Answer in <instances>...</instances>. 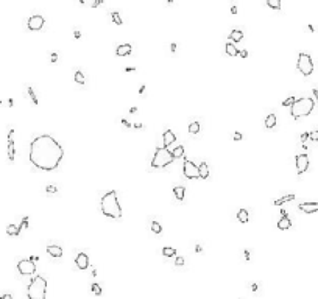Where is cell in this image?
I'll return each mask as SVG.
<instances>
[{
  "mask_svg": "<svg viewBox=\"0 0 318 299\" xmlns=\"http://www.w3.org/2000/svg\"><path fill=\"white\" fill-rule=\"evenodd\" d=\"M62 146L48 134L38 136L30 143V162L42 171L56 170L62 161Z\"/></svg>",
  "mask_w": 318,
  "mask_h": 299,
  "instance_id": "obj_1",
  "label": "cell"
},
{
  "mask_svg": "<svg viewBox=\"0 0 318 299\" xmlns=\"http://www.w3.org/2000/svg\"><path fill=\"white\" fill-rule=\"evenodd\" d=\"M100 209H102L103 215H106L109 218H120L122 217V207L119 204V198H117V192L115 190L108 192L102 198Z\"/></svg>",
  "mask_w": 318,
  "mask_h": 299,
  "instance_id": "obj_2",
  "label": "cell"
},
{
  "mask_svg": "<svg viewBox=\"0 0 318 299\" xmlns=\"http://www.w3.org/2000/svg\"><path fill=\"white\" fill-rule=\"evenodd\" d=\"M315 108V100L310 98V97H304V98H300L296 100L295 103L292 105L290 108V114L293 118H301V117H306L309 115Z\"/></svg>",
  "mask_w": 318,
  "mask_h": 299,
  "instance_id": "obj_3",
  "label": "cell"
},
{
  "mask_svg": "<svg viewBox=\"0 0 318 299\" xmlns=\"http://www.w3.org/2000/svg\"><path fill=\"white\" fill-rule=\"evenodd\" d=\"M28 299H45L47 296V281L42 276H34L27 288Z\"/></svg>",
  "mask_w": 318,
  "mask_h": 299,
  "instance_id": "obj_4",
  "label": "cell"
},
{
  "mask_svg": "<svg viewBox=\"0 0 318 299\" xmlns=\"http://www.w3.org/2000/svg\"><path fill=\"white\" fill-rule=\"evenodd\" d=\"M173 162V156H172V151L164 146L158 148L156 153L153 156V161H151V167L153 168H164L167 165H170Z\"/></svg>",
  "mask_w": 318,
  "mask_h": 299,
  "instance_id": "obj_5",
  "label": "cell"
},
{
  "mask_svg": "<svg viewBox=\"0 0 318 299\" xmlns=\"http://www.w3.org/2000/svg\"><path fill=\"white\" fill-rule=\"evenodd\" d=\"M296 67L298 70L304 75V77H309V75L313 72V61L310 58V55L307 53H300L298 55V62H296Z\"/></svg>",
  "mask_w": 318,
  "mask_h": 299,
  "instance_id": "obj_6",
  "label": "cell"
},
{
  "mask_svg": "<svg viewBox=\"0 0 318 299\" xmlns=\"http://www.w3.org/2000/svg\"><path fill=\"white\" fill-rule=\"evenodd\" d=\"M17 271L22 274V276H33L36 273V265L34 262H31L30 259H25V260H20L17 263Z\"/></svg>",
  "mask_w": 318,
  "mask_h": 299,
  "instance_id": "obj_7",
  "label": "cell"
},
{
  "mask_svg": "<svg viewBox=\"0 0 318 299\" xmlns=\"http://www.w3.org/2000/svg\"><path fill=\"white\" fill-rule=\"evenodd\" d=\"M183 173L187 179H195V178H200V173H198V167L195 165L192 161L186 159L184 161V167H183Z\"/></svg>",
  "mask_w": 318,
  "mask_h": 299,
  "instance_id": "obj_8",
  "label": "cell"
},
{
  "mask_svg": "<svg viewBox=\"0 0 318 299\" xmlns=\"http://www.w3.org/2000/svg\"><path fill=\"white\" fill-rule=\"evenodd\" d=\"M44 25H45V19H44L42 16H39V14H34V16H31V17L28 19V28H30L31 31L41 30Z\"/></svg>",
  "mask_w": 318,
  "mask_h": 299,
  "instance_id": "obj_9",
  "label": "cell"
},
{
  "mask_svg": "<svg viewBox=\"0 0 318 299\" xmlns=\"http://www.w3.org/2000/svg\"><path fill=\"white\" fill-rule=\"evenodd\" d=\"M295 161H296V171H298V174H303L304 171H307V168H309V156L307 154H296V157H295Z\"/></svg>",
  "mask_w": 318,
  "mask_h": 299,
  "instance_id": "obj_10",
  "label": "cell"
},
{
  "mask_svg": "<svg viewBox=\"0 0 318 299\" xmlns=\"http://www.w3.org/2000/svg\"><path fill=\"white\" fill-rule=\"evenodd\" d=\"M14 130L11 128L8 131V161L13 164L16 159V146H14Z\"/></svg>",
  "mask_w": 318,
  "mask_h": 299,
  "instance_id": "obj_11",
  "label": "cell"
},
{
  "mask_svg": "<svg viewBox=\"0 0 318 299\" xmlns=\"http://www.w3.org/2000/svg\"><path fill=\"white\" fill-rule=\"evenodd\" d=\"M298 207H300V210H303V212H306V213H315V212H318V201L301 203Z\"/></svg>",
  "mask_w": 318,
  "mask_h": 299,
  "instance_id": "obj_12",
  "label": "cell"
},
{
  "mask_svg": "<svg viewBox=\"0 0 318 299\" xmlns=\"http://www.w3.org/2000/svg\"><path fill=\"white\" fill-rule=\"evenodd\" d=\"M75 263H77V266H78L80 269H86V268L89 266V257H87V254H86V253H80V254L77 256V259H75Z\"/></svg>",
  "mask_w": 318,
  "mask_h": 299,
  "instance_id": "obj_13",
  "label": "cell"
},
{
  "mask_svg": "<svg viewBox=\"0 0 318 299\" xmlns=\"http://www.w3.org/2000/svg\"><path fill=\"white\" fill-rule=\"evenodd\" d=\"M47 253L55 259H59V257H62V248L58 245H50V246H47Z\"/></svg>",
  "mask_w": 318,
  "mask_h": 299,
  "instance_id": "obj_14",
  "label": "cell"
},
{
  "mask_svg": "<svg viewBox=\"0 0 318 299\" xmlns=\"http://www.w3.org/2000/svg\"><path fill=\"white\" fill-rule=\"evenodd\" d=\"M176 140V137H175V134H173V131L172 130H167L165 133H164V136H162V142H164V148H167V146H170L173 142Z\"/></svg>",
  "mask_w": 318,
  "mask_h": 299,
  "instance_id": "obj_15",
  "label": "cell"
},
{
  "mask_svg": "<svg viewBox=\"0 0 318 299\" xmlns=\"http://www.w3.org/2000/svg\"><path fill=\"white\" fill-rule=\"evenodd\" d=\"M131 50H133V47L130 44H122V45L117 47L115 55L117 56H128V55H131Z\"/></svg>",
  "mask_w": 318,
  "mask_h": 299,
  "instance_id": "obj_16",
  "label": "cell"
},
{
  "mask_svg": "<svg viewBox=\"0 0 318 299\" xmlns=\"http://www.w3.org/2000/svg\"><path fill=\"white\" fill-rule=\"evenodd\" d=\"M278 228H279L281 231L290 229V228H292V220H290L288 217H281V220L278 221Z\"/></svg>",
  "mask_w": 318,
  "mask_h": 299,
  "instance_id": "obj_17",
  "label": "cell"
},
{
  "mask_svg": "<svg viewBox=\"0 0 318 299\" xmlns=\"http://www.w3.org/2000/svg\"><path fill=\"white\" fill-rule=\"evenodd\" d=\"M198 173H200V178L201 179H207L209 178V165L206 162H201L198 165Z\"/></svg>",
  "mask_w": 318,
  "mask_h": 299,
  "instance_id": "obj_18",
  "label": "cell"
},
{
  "mask_svg": "<svg viewBox=\"0 0 318 299\" xmlns=\"http://www.w3.org/2000/svg\"><path fill=\"white\" fill-rule=\"evenodd\" d=\"M20 231H22V228L16 226V224H8V226H6V234L11 235V237H17L20 234Z\"/></svg>",
  "mask_w": 318,
  "mask_h": 299,
  "instance_id": "obj_19",
  "label": "cell"
},
{
  "mask_svg": "<svg viewBox=\"0 0 318 299\" xmlns=\"http://www.w3.org/2000/svg\"><path fill=\"white\" fill-rule=\"evenodd\" d=\"M276 126V115L275 114H268L267 118H265V128L267 130H272Z\"/></svg>",
  "mask_w": 318,
  "mask_h": 299,
  "instance_id": "obj_20",
  "label": "cell"
},
{
  "mask_svg": "<svg viewBox=\"0 0 318 299\" xmlns=\"http://www.w3.org/2000/svg\"><path fill=\"white\" fill-rule=\"evenodd\" d=\"M237 220H239L240 223H248V220H250L248 210H247V209H240V210L237 212Z\"/></svg>",
  "mask_w": 318,
  "mask_h": 299,
  "instance_id": "obj_21",
  "label": "cell"
},
{
  "mask_svg": "<svg viewBox=\"0 0 318 299\" xmlns=\"http://www.w3.org/2000/svg\"><path fill=\"white\" fill-rule=\"evenodd\" d=\"M292 199H295V195H285V196H282L281 199H275L273 204H275V206H282V204L292 201Z\"/></svg>",
  "mask_w": 318,
  "mask_h": 299,
  "instance_id": "obj_22",
  "label": "cell"
},
{
  "mask_svg": "<svg viewBox=\"0 0 318 299\" xmlns=\"http://www.w3.org/2000/svg\"><path fill=\"white\" fill-rule=\"evenodd\" d=\"M184 193H186L184 187H181V185L173 187V195L176 196V199H179V201H183V199H184Z\"/></svg>",
  "mask_w": 318,
  "mask_h": 299,
  "instance_id": "obj_23",
  "label": "cell"
},
{
  "mask_svg": "<svg viewBox=\"0 0 318 299\" xmlns=\"http://www.w3.org/2000/svg\"><path fill=\"white\" fill-rule=\"evenodd\" d=\"M225 50H226V53L229 55V56H237L239 55V50L235 48V45L234 44H226V47H225Z\"/></svg>",
  "mask_w": 318,
  "mask_h": 299,
  "instance_id": "obj_24",
  "label": "cell"
},
{
  "mask_svg": "<svg viewBox=\"0 0 318 299\" xmlns=\"http://www.w3.org/2000/svg\"><path fill=\"white\" fill-rule=\"evenodd\" d=\"M242 38H243V33H242L240 30H232L231 34H229V39H232L234 42H240Z\"/></svg>",
  "mask_w": 318,
  "mask_h": 299,
  "instance_id": "obj_25",
  "label": "cell"
},
{
  "mask_svg": "<svg viewBox=\"0 0 318 299\" xmlns=\"http://www.w3.org/2000/svg\"><path fill=\"white\" fill-rule=\"evenodd\" d=\"M183 154H184V146H176L175 150H172V156H173V159H178V157H183Z\"/></svg>",
  "mask_w": 318,
  "mask_h": 299,
  "instance_id": "obj_26",
  "label": "cell"
},
{
  "mask_svg": "<svg viewBox=\"0 0 318 299\" xmlns=\"http://www.w3.org/2000/svg\"><path fill=\"white\" fill-rule=\"evenodd\" d=\"M189 133L190 134H198L200 133V123L198 122H192L189 125Z\"/></svg>",
  "mask_w": 318,
  "mask_h": 299,
  "instance_id": "obj_27",
  "label": "cell"
},
{
  "mask_svg": "<svg viewBox=\"0 0 318 299\" xmlns=\"http://www.w3.org/2000/svg\"><path fill=\"white\" fill-rule=\"evenodd\" d=\"M267 5L270 8H273V10H276V11H281V2L279 0H267Z\"/></svg>",
  "mask_w": 318,
  "mask_h": 299,
  "instance_id": "obj_28",
  "label": "cell"
},
{
  "mask_svg": "<svg viewBox=\"0 0 318 299\" xmlns=\"http://www.w3.org/2000/svg\"><path fill=\"white\" fill-rule=\"evenodd\" d=\"M162 254H164L165 257H173V256L176 254V249L170 248V246H165V248L162 249Z\"/></svg>",
  "mask_w": 318,
  "mask_h": 299,
  "instance_id": "obj_29",
  "label": "cell"
},
{
  "mask_svg": "<svg viewBox=\"0 0 318 299\" xmlns=\"http://www.w3.org/2000/svg\"><path fill=\"white\" fill-rule=\"evenodd\" d=\"M111 19H112V22H114L115 25H123V20H122V17H120V14H119L117 11L111 13Z\"/></svg>",
  "mask_w": 318,
  "mask_h": 299,
  "instance_id": "obj_30",
  "label": "cell"
},
{
  "mask_svg": "<svg viewBox=\"0 0 318 299\" xmlns=\"http://www.w3.org/2000/svg\"><path fill=\"white\" fill-rule=\"evenodd\" d=\"M75 83H78V84H84L86 83V78H84L83 72H80V70L75 72Z\"/></svg>",
  "mask_w": 318,
  "mask_h": 299,
  "instance_id": "obj_31",
  "label": "cell"
},
{
  "mask_svg": "<svg viewBox=\"0 0 318 299\" xmlns=\"http://www.w3.org/2000/svg\"><path fill=\"white\" fill-rule=\"evenodd\" d=\"M151 231H153L155 234H161V232H162V226H161L158 221H153V223H151Z\"/></svg>",
  "mask_w": 318,
  "mask_h": 299,
  "instance_id": "obj_32",
  "label": "cell"
},
{
  "mask_svg": "<svg viewBox=\"0 0 318 299\" xmlns=\"http://www.w3.org/2000/svg\"><path fill=\"white\" fill-rule=\"evenodd\" d=\"M28 95H30V98H31L33 105H38V103H39V102H38V97H36V94H34V90H33V87H30V86H28Z\"/></svg>",
  "mask_w": 318,
  "mask_h": 299,
  "instance_id": "obj_33",
  "label": "cell"
},
{
  "mask_svg": "<svg viewBox=\"0 0 318 299\" xmlns=\"http://www.w3.org/2000/svg\"><path fill=\"white\" fill-rule=\"evenodd\" d=\"M91 288H92V293H94V294H97V296H100V294H102V287H100L99 284H95V282H94Z\"/></svg>",
  "mask_w": 318,
  "mask_h": 299,
  "instance_id": "obj_34",
  "label": "cell"
},
{
  "mask_svg": "<svg viewBox=\"0 0 318 299\" xmlns=\"http://www.w3.org/2000/svg\"><path fill=\"white\" fill-rule=\"evenodd\" d=\"M295 102H296L295 97H288L287 100H284V102H282V106H290V108H292V105L295 103Z\"/></svg>",
  "mask_w": 318,
  "mask_h": 299,
  "instance_id": "obj_35",
  "label": "cell"
},
{
  "mask_svg": "<svg viewBox=\"0 0 318 299\" xmlns=\"http://www.w3.org/2000/svg\"><path fill=\"white\" fill-rule=\"evenodd\" d=\"M309 139L312 140V142H318V131H312V133H309Z\"/></svg>",
  "mask_w": 318,
  "mask_h": 299,
  "instance_id": "obj_36",
  "label": "cell"
},
{
  "mask_svg": "<svg viewBox=\"0 0 318 299\" xmlns=\"http://www.w3.org/2000/svg\"><path fill=\"white\" fill-rule=\"evenodd\" d=\"M28 221H30L28 217H23V220H22V223L19 224V226H20V228H28Z\"/></svg>",
  "mask_w": 318,
  "mask_h": 299,
  "instance_id": "obj_37",
  "label": "cell"
},
{
  "mask_svg": "<svg viewBox=\"0 0 318 299\" xmlns=\"http://www.w3.org/2000/svg\"><path fill=\"white\" fill-rule=\"evenodd\" d=\"M45 190H47L48 193H56V187H55V185H47Z\"/></svg>",
  "mask_w": 318,
  "mask_h": 299,
  "instance_id": "obj_38",
  "label": "cell"
},
{
  "mask_svg": "<svg viewBox=\"0 0 318 299\" xmlns=\"http://www.w3.org/2000/svg\"><path fill=\"white\" fill-rule=\"evenodd\" d=\"M175 265H176V266H181V265H184V257H176V260H175Z\"/></svg>",
  "mask_w": 318,
  "mask_h": 299,
  "instance_id": "obj_39",
  "label": "cell"
},
{
  "mask_svg": "<svg viewBox=\"0 0 318 299\" xmlns=\"http://www.w3.org/2000/svg\"><path fill=\"white\" fill-rule=\"evenodd\" d=\"M239 56L240 58H248V52L247 50H239Z\"/></svg>",
  "mask_w": 318,
  "mask_h": 299,
  "instance_id": "obj_40",
  "label": "cell"
},
{
  "mask_svg": "<svg viewBox=\"0 0 318 299\" xmlns=\"http://www.w3.org/2000/svg\"><path fill=\"white\" fill-rule=\"evenodd\" d=\"M232 139H234V140H242V134H240V133H234V134H232Z\"/></svg>",
  "mask_w": 318,
  "mask_h": 299,
  "instance_id": "obj_41",
  "label": "cell"
},
{
  "mask_svg": "<svg viewBox=\"0 0 318 299\" xmlns=\"http://www.w3.org/2000/svg\"><path fill=\"white\" fill-rule=\"evenodd\" d=\"M307 139H309V133H303V134H301V142L304 143Z\"/></svg>",
  "mask_w": 318,
  "mask_h": 299,
  "instance_id": "obj_42",
  "label": "cell"
},
{
  "mask_svg": "<svg viewBox=\"0 0 318 299\" xmlns=\"http://www.w3.org/2000/svg\"><path fill=\"white\" fill-rule=\"evenodd\" d=\"M122 125H123L125 128H131V126H133V125H131L128 120H122Z\"/></svg>",
  "mask_w": 318,
  "mask_h": 299,
  "instance_id": "obj_43",
  "label": "cell"
},
{
  "mask_svg": "<svg viewBox=\"0 0 318 299\" xmlns=\"http://www.w3.org/2000/svg\"><path fill=\"white\" fill-rule=\"evenodd\" d=\"M243 256H245V259H247V262L250 260V251H248V249H245V251H243Z\"/></svg>",
  "mask_w": 318,
  "mask_h": 299,
  "instance_id": "obj_44",
  "label": "cell"
},
{
  "mask_svg": "<svg viewBox=\"0 0 318 299\" xmlns=\"http://www.w3.org/2000/svg\"><path fill=\"white\" fill-rule=\"evenodd\" d=\"M102 3H103L102 0H99V2H92V3H89V5H91V6H99V5H102Z\"/></svg>",
  "mask_w": 318,
  "mask_h": 299,
  "instance_id": "obj_45",
  "label": "cell"
},
{
  "mask_svg": "<svg viewBox=\"0 0 318 299\" xmlns=\"http://www.w3.org/2000/svg\"><path fill=\"white\" fill-rule=\"evenodd\" d=\"M0 299H13V296H11L10 293H6V294H3V296L0 297Z\"/></svg>",
  "mask_w": 318,
  "mask_h": 299,
  "instance_id": "obj_46",
  "label": "cell"
},
{
  "mask_svg": "<svg viewBox=\"0 0 318 299\" xmlns=\"http://www.w3.org/2000/svg\"><path fill=\"white\" fill-rule=\"evenodd\" d=\"M134 128H136V130H142V128H143V125H142V123H136V125H134Z\"/></svg>",
  "mask_w": 318,
  "mask_h": 299,
  "instance_id": "obj_47",
  "label": "cell"
},
{
  "mask_svg": "<svg viewBox=\"0 0 318 299\" xmlns=\"http://www.w3.org/2000/svg\"><path fill=\"white\" fill-rule=\"evenodd\" d=\"M195 251H197V253H201V251H203V248H201L200 245H197V246H195Z\"/></svg>",
  "mask_w": 318,
  "mask_h": 299,
  "instance_id": "obj_48",
  "label": "cell"
},
{
  "mask_svg": "<svg viewBox=\"0 0 318 299\" xmlns=\"http://www.w3.org/2000/svg\"><path fill=\"white\" fill-rule=\"evenodd\" d=\"M73 36H75V39H80V38H81V33H80V31H75V33H73Z\"/></svg>",
  "mask_w": 318,
  "mask_h": 299,
  "instance_id": "obj_49",
  "label": "cell"
},
{
  "mask_svg": "<svg viewBox=\"0 0 318 299\" xmlns=\"http://www.w3.org/2000/svg\"><path fill=\"white\" fill-rule=\"evenodd\" d=\"M313 95H315V100H316V102H318V89H316V87L313 89Z\"/></svg>",
  "mask_w": 318,
  "mask_h": 299,
  "instance_id": "obj_50",
  "label": "cell"
},
{
  "mask_svg": "<svg viewBox=\"0 0 318 299\" xmlns=\"http://www.w3.org/2000/svg\"><path fill=\"white\" fill-rule=\"evenodd\" d=\"M56 59H58V55L53 53V55H52V62H56Z\"/></svg>",
  "mask_w": 318,
  "mask_h": 299,
  "instance_id": "obj_51",
  "label": "cell"
},
{
  "mask_svg": "<svg viewBox=\"0 0 318 299\" xmlns=\"http://www.w3.org/2000/svg\"><path fill=\"white\" fill-rule=\"evenodd\" d=\"M257 288H259L257 284H253V285H251V290H253V291H257Z\"/></svg>",
  "mask_w": 318,
  "mask_h": 299,
  "instance_id": "obj_52",
  "label": "cell"
},
{
  "mask_svg": "<svg viewBox=\"0 0 318 299\" xmlns=\"http://www.w3.org/2000/svg\"><path fill=\"white\" fill-rule=\"evenodd\" d=\"M170 50H172V52H176V44H172V45H170Z\"/></svg>",
  "mask_w": 318,
  "mask_h": 299,
  "instance_id": "obj_53",
  "label": "cell"
},
{
  "mask_svg": "<svg viewBox=\"0 0 318 299\" xmlns=\"http://www.w3.org/2000/svg\"><path fill=\"white\" fill-rule=\"evenodd\" d=\"M231 13H232V14H237V6H231Z\"/></svg>",
  "mask_w": 318,
  "mask_h": 299,
  "instance_id": "obj_54",
  "label": "cell"
},
{
  "mask_svg": "<svg viewBox=\"0 0 318 299\" xmlns=\"http://www.w3.org/2000/svg\"><path fill=\"white\" fill-rule=\"evenodd\" d=\"M125 70H127V72H134V70H136V69H134V67H127V69H125Z\"/></svg>",
  "mask_w": 318,
  "mask_h": 299,
  "instance_id": "obj_55",
  "label": "cell"
},
{
  "mask_svg": "<svg viewBox=\"0 0 318 299\" xmlns=\"http://www.w3.org/2000/svg\"><path fill=\"white\" fill-rule=\"evenodd\" d=\"M143 90H145V86H140V89H139V94H143Z\"/></svg>",
  "mask_w": 318,
  "mask_h": 299,
  "instance_id": "obj_56",
  "label": "cell"
},
{
  "mask_svg": "<svg viewBox=\"0 0 318 299\" xmlns=\"http://www.w3.org/2000/svg\"><path fill=\"white\" fill-rule=\"evenodd\" d=\"M307 28H309V31H312V33H313V31H315V28H313V27H312V25H309V27H307Z\"/></svg>",
  "mask_w": 318,
  "mask_h": 299,
  "instance_id": "obj_57",
  "label": "cell"
}]
</instances>
